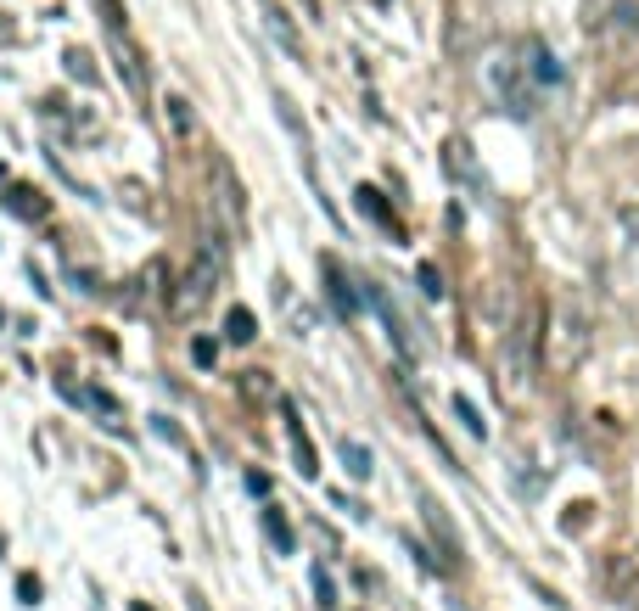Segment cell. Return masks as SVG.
<instances>
[{"label":"cell","mask_w":639,"mask_h":611,"mask_svg":"<svg viewBox=\"0 0 639 611\" xmlns=\"http://www.w3.org/2000/svg\"><path fill=\"white\" fill-rule=\"evenodd\" d=\"M354 202H359V208H365V214L376 219L382 230H393V236H398V219H393V208L382 202V191H376V185H359V191H354Z\"/></svg>","instance_id":"4fadbf2b"},{"label":"cell","mask_w":639,"mask_h":611,"mask_svg":"<svg viewBox=\"0 0 639 611\" xmlns=\"http://www.w3.org/2000/svg\"><path fill=\"white\" fill-rule=\"evenodd\" d=\"M527 62H533V73H539V85H561V62H555V51L544 40H527L522 45Z\"/></svg>","instance_id":"7c38bea8"},{"label":"cell","mask_w":639,"mask_h":611,"mask_svg":"<svg viewBox=\"0 0 639 611\" xmlns=\"http://www.w3.org/2000/svg\"><path fill=\"white\" fill-rule=\"evenodd\" d=\"M583 29L595 34V40H634L639 0H583Z\"/></svg>","instance_id":"7a4b0ae2"},{"label":"cell","mask_w":639,"mask_h":611,"mask_svg":"<svg viewBox=\"0 0 639 611\" xmlns=\"http://www.w3.org/2000/svg\"><path fill=\"white\" fill-rule=\"evenodd\" d=\"M488 90L499 96V107L516 118H533L539 113V73H533V62H527V51L516 45V51H494L488 57Z\"/></svg>","instance_id":"6da1fadb"},{"label":"cell","mask_w":639,"mask_h":611,"mask_svg":"<svg viewBox=\"0 0 639 611\" xmlns=\"http://www.w3.org/2000/svg\"><path fill=\"white\" fill-rule=\"evenodd\" d=\"M96 6H101V17H107V29H124V12H118V0H96Z\"/></svg>","instance_id":"d4e9b609"},{"label":"cell","mask_w":639,"mask_h":611,"mask_svg":"<svg viewBox=\"0 0 639 611\" xmlns=\"http://www.w3.org/2000/svg\"><path fill=\"white\" fill-rule=\"evenodd\" d=\"M421 522H426V533H432V544H443V567H460V561H466V550H460V533H455L449 511H443L432 494H421Z\"/></svg>","instance_id":"5b68a950"},{"label":"cell","mask_w":639,"mask_h":611,"mask_svg":"<svg viewBox=\"0 0 639 611\" xmlns=\"http://www.w3.org/2000/svg\"><path fill=\"white\" fill-rule=\"evenodd\" d=\"M62 393L79 398V404H90V410H96L101 421H107V427H118V421H124V410H118V404H113L107 393H101V387H62Z\"/></svg>","instance_id":"30bf717a"},{"label":"cell","mask_w":639,"mask_h":611,"mask_svg":"<svg viewBox=\"0 0 639 611\" xmlns=\"http://www.w3.org/2000/svg\"><path fill=\"white\" fill-rule=\"evenodd\" d=\"M0 326H6V309H0Z\"/></svg>","instance_id":"83f0119b"},{"label":"cell","mask_w":639,"mask_h":611,"mask_svg":"<svg viewBox=\"0 0 639 611\" xmlns=\"http://www.w3.org/2000/svg\"><path fill=\"white\" fill-rule=\"evenodd\" d=\"M533 342H539V320L527 314V320H516V331H511V354H505V387H522L527 376H533Z\"/></svg>","instance_id":"277c9868"},{"label":"cell","mask_w":639,"mask_h":611,"mask_svg":"<svg viewBox=\"0 0 639 611\" xmlns=\"http://www.w3.org/2000/svg\"><path fill=\"white\" fill-rule=\"evenodd\" d=\"M326 292H331V309H337V320H354V314H359V292H354V281L342 275L337 258H326Z\"/></svg>","instance_id":"52a82bcc"},{"label":"cell","mask_w":639,"mask_h":611,"mask_svg":"<svg viewBox=\"0 0 639 611\" xmlns=\"http://www.w3.org/2000/svg\"><path fill=\"white\" fill-rule=\"evenodd\" d=\"M264 533H270V544H275V555H292L298 550V539H292V522H286V511H275V505H264Z\"/></svg>","instance_id":"8fae6325"},{"label":"cell","mask_w":639,"mask_h":611,"mask_svg":"<svg viewBox=\"0 0 639 611\" xmlns=\"http://www.w3.org/2000/svg\"><path fill=\"white\" fill-rule=\"evenodd\" d=\"M12 214L45 219V197H40V191H29V185H12Z\"/></svg>","instance_id":"e0dca14e"},{"label":"cell","mask_w":639,"mask_h":611,"mask_svg":"<svg viewBox=\"0 0 639 611\" xmlns=\"http://www.w3.org/2000/svg\"><path fill=\"white\" fill-rule=\"evenodd\" d=\"M225 337H230V342H242V348H247V342L258 337V320H253L247 309H230V314H225Z\"/></svg>","instance_id":"9a60e30c"},{"label":"cell","mask_w":639,"mask_h":611,"mask_svg":"<svg viewBox=\"0 0 639 611\" xmlns=\"http://www.w3.org/2000/svg\"><path fill=\"white\" fill-rule=\"evenodd\" d=\"M213 359H219V342H213V337H197V342H191V365H202V370H208Z\"/></svg>","instance_id":"603a6c76"},{"label":"cell","mask_w":639,"mask_h":611,"mask_svg":"<svg viewBox=\"0 0 639 611\" xmlns=\"http://www.w3.org/2000/svg\"><path fill=\"white\" fill-rule=\"evenodd\" d=\"M129 611H146V606H141V600H135V606H129Z\"/></svg>","instance_id":"484cf974"},{"label":"cell","mask_w":639,"mask_h":611,"mask_svg":"<svg viewBox=\"0 0 639 611\" xmlns=\"http://www.w3.org/2000/svg\"><path fill=\"white\" fill-rule=\"evenodd\" d=\"M213 174H219V208H225V219H230V236L242 242L247 236V191H242V180H236V169H230L225 157L213 163Z\"/></svg>","instance_id":"8992f818"},{"label":"cell","mask_w":639,"mask_h":611,"mask_svg":"<svg viewBox=\"0 0 639 611\" xmlns=\"http://www.w3.org/2000/svg\"><path fill=\"white\" fill-rule=\"evenodd\" d=\"M415 281H421L426 298H443V275H438V264H421V270H415Z\"/></svg>","instance_id":"7402d4cb"},{"label":"cell","mask_w":639,"mask_h":611,"mask_svg":"<svg viewBox=\"0 0 639 611\" xmlns=\"http://www.w3.org/2000/svg\"><path fill=\"white\" fill-rule=\"evenodd\" d=\"M213 275H219V264H213V253H202L191 270H185V281H180V292L169 298V314L174 320H191V314L208 303V292H213Z\"/></svg>","instance_id":"3957f363"},{"label":"cell","mask_w":639,"mask_h":611,"mask_svg":"<svg viewBox=\"0 0 639 611\" xmlns=\"http://www.w3.org/2000/svg\"><path fill=\"white\" fill-rule=\"evenodd\" d=\"M113 51H118V73H124L129 96H146V68H141V57L124 45V34H113Z\"/></svg>","instance_id":"9c48e42d"},{"label":"cell","mask_w":639,"mask_h":611,"mask_svg":"<svg viewBox=\"0 0 639 611\" xmlns=\"http://www.w3.org/2000/svg\"><path fill=\"white\" fill-rule=\"evenodd\" d=\"M309 583H314V600H320V611H337V583H331L326 567H309Z\"/></svg>","instance_id":"ac0fdd59"},{"label":"cell","mask_w":639,"mask_h":611,"mask_svg":"<svg viewBox=\"0 0 639 611\" xmlns=\"http://www.w3.org/2000/svg\"><path fill=\"white\" fill-rule=\"evenodd\" d=\"M455 415H460V421H466V432H471V438H488V421H483V415H477V404H471L466 393H455Z\"/></svg>","instance_id":"ffe728a7"},{"label":"cell","mask_w":639,"mask_h":611,"mask_svg":"<svg viewBox=\"0 0 639 611\" xmlns=\"http://www.w3.org/2000/svg\"><path fill=\"white\" fill-rule=\"evenodd\" d=\"M292 455H298V471H303V477H314V471H320V460H314V443L303 438L298 421H292Z\"/></svg>","instance_id":"d6986e66"},{"label":"cell","mask_w":639,"mask_h":611,"mask_svg":"<svg viewBox=\"0 0 639 611\" xmlns=\"http://www.w3.org/2000/svg\"><path fill=\"white\" fill-rule=\"evenodd\" d=\"M342 466H348V477H359V483L376 471V466H370V449H365V443H354V438H342Z\"/></svg>","instance_id":"5bb4252c"},{"label":"cell","mask_w":639,"mask_h":611,"mask_svg":"<svg viewBox=\"0 0 639 611\" xmlns=\"http://www.w3.org/2000/svg\"><path fill=\"white\" fill-rule=\"evenodd\" d=\"M606 583H611V595L623 600L628 611H639V572L628 567V561H611V567H606Z\"/></svg>","instance_id":"ba28073f"},{"label":"cell","mask_w":639,"mask_h":611,"mask_svg":"<svg viewBox=\"0 0 639 611\" xmlns=\"http://www.w3.org/2000/svg\"><path fill=\"white\" fill-rule=\"evenodd\" d=\"M40 578H34V572H23V578H17V600H23V606H40Z\"/></svg>","instance_id":"cb8c5ba5"},{"label":"cell","mask_w":639,"mask_h":611,"mask_svg":"<svg viewBox=\"0 0 639 611\" xmlns=\"http://www.w3.org/2000/svg\"><path fill=\"white\" fill-rule=\"evenodd\" d=\"M62 62H68V73L79 79V85H96V68H90V57L79 51V45H68V57H62Z\"/></svg>","instance_id":"44dd1931"},{"label":"cell","mask_w":639,"mask_h":611,"mask_svg":"<svg viewBox=\"0 0 639 611\" xmlns=\"http://www.w3.org/2000/svg\"><path fill=\"white\" fill-rule=\"evenodd\" d=\"M163 118L174 124V135H191V129H197V118H191V101H185V96H169V101H163Z\"/></svg>","instance_id":"2e32d148"},{"label":"cell","mask_w":639,"mask_h":611,"mask_svg":"<svg viewBox=\"0 0 639 611\" xmlns=\"http://www.w3.org/2000/svg\"><path fill=\"white\" fill-rule=\"evenodd\" d=\"M449 611H466V606H460V600H455V606H449Z\"/></svg>","instance_id":"4316f807"}]
</instances>
